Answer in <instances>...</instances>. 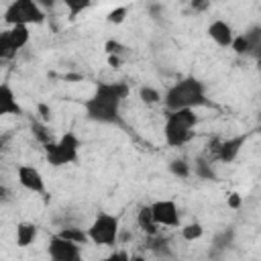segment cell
<instances>
[{"instance_id": "cell-1", "label": "cell", "mask_w": 261, "mask_h": 261, "mask_svg": "<svg viewBox=\"0 0 261 261\" xmlns=\"http://www.w3.org/2000/svg\"><path fill=\"white\" fill-rule=\"evenodd\" d=\"M128 94L130 88L124 82H96L92 96L84 100L86 116L100 124H122L120 106Z\"/></svg>"}, {"instance_id": "cell-2", "label": "cell", "mask_w": 261, "mask_h": 261, "mask_svg": "<svg viewBox=\"0 0 261 261\" xmlns=\"http://www.w3.org/2000/svg\"><path fill=\"white\" fill-rule=\"evenodd\" d=\"M167 112L173 110H184V108H198V106H206L208 98H206V88L204 84L196 77V75H186L179 82H175L173 86L167 88V92L161 96Z\"/></svg>"}, {"instance_id": "cell-3", "label": "cell", "mask_w": 261, "mask_h": 261, "mask_svg": "<svg viewBox=\"0 0 261 261\" xmlns=\"http://www.w3.org/2000/svg\"><path fill=\"white\" fill-rule=\"evenodd\" d=\"M196 124H198V114H196V110L184 108V110L167 112L165 124H163L165 143H167L169 147H184V145L192 139Z\"/></svg>"}, {"instance_id": "cell-4", "label": "cell", "mask_w": 261, "mask_h": 261, "mask_svg": "<svg viewBox=\"0 0 261 261\" xmlns=\"http://www.w3.org/2000/svg\"><path fill=\"white\" fill-rule=\"evenodd\" d=\"M80 147L82 141L73 130L63 133L57 141H51L45 145V159L51 167H63L69 163H75L80 157Z\"/></svg>"}, {"instance_id": "cell-5", "label": "cell", "mask_w": 261, "mask_h": 261, "mask_svg": "<svg viewBox=\"0 0 261 261\" xmlns=\"http://www.w3.org/2000/svg\"><path fill=\"white\" fill-rule=\"evenodd\" d=\"M118 232H120V220L118 216L108 214V212H100L86 230L88 241L100 247H112L118 239Z\"/></svg>"}, {"instance_id": "cell-6", "label": "cell", "mask_w": 261, "mask_h": 261, "mask_svg": "<svg viewBox=\"0 0 261 261\" xmlns=\"http://www.w3.org/2000/svg\"><path fill=\"white\" fill-rule=\"evenodd\" d=\"M4 20L10 27H14V24H24V27L41 24V22H45V10L35 0H14L4 10Z\"/></svg>"}, {"instance_id": "cell-7", "label": "cell", "mask_w": 261, "mask_h": 261, "mask_svg": "<svg viewBox=\"0 0 261 261\" xmlns=\"http://www.w3.org/2000/svg\"><path fill=\"white\" fill-rule=\"evenodd\" d=\"M47 255H49L51 261H84L82 247L67 241V239H61L59 234H53L49 239Z\"/></svg>"}, {"instance_id": "cell-8", "label": "cell", "mask_w": 261, "mask_h": 261, "mask_svg": "<svg viewBox=\"0 0 261 261\" xmlns=\"http://www.w3.org/2000/svg\"><path fill=\"white\" fill-rule=\"evenodd\" d=\"M247 143V135H237L224 141H212L210 143V153L214 159L222 161V163H230L237 159V155L241 153V149Z\"/></svg>"}, {"instance_id": "cell-9", "label": "cell", "mask_w": 261, "mask_h": 261, "mask_svg": "<svg viewBox=\"0 0 261 261\" xmlns=\"http://www.w3.org/2000/svg\"><path fill=\"white\" fill-rule=\"evenodd\" d=\"M149 208L157 226H179V210L173 200H157L149 204Z\"/></svg>"}, {"instance_id": "cell-10", "label": "cell", "mask_w": 261, "mask_h": 261, "mask_svg": "<svg viewBox=\"0 0 261 261\" xmlns=\"http://www.w3.org/2000/svg\"><path fill=\"white\" fill-rule=\"evenodd\" d=\"M16 179L24 190H29L33 194H45V190H47L45 177L35 165H18L16 167Z\"/></svg>"}, {"instance_id": "cell-11", "label": "cell", "mask_w": 261, "mask_h": 261, "mask_svg": "<svg viewBox=\"0 0 261 261\" xmlns=\"http://www.w3.org/2000/svg\"><path fill=\"white\" fill-rule=\"evenodd\" d=\"M208 37L218 45V47H230L232 39H234V31L232 27L222 20V18H216L208 24Z\"/></svg>"}, {"instance_id": "cell-12", "label": "cell", "mask_w": 261, "mask_h": 261, "mask_svg": "<svg viewBox=\"0 0 261 261\" xmlns=\"http://www.w3.org/2000/svg\"><path fill=\"white\" fill-rule=\"evenodd\" d=\"M8 114H22V108L16 100V94L12 90L10 84H0V118L2 116H8Z\"/></svg>"}, {"instance_id": "cell-13", "label": "cell", "mask_w": 261, "mask_h": 261, "mask_svg": "<svg viewBox=\"0 0 261 261\" xmlns=\"http://www.w3.org/2000/svg\"><path fill=\"white\" fill-rule=\"evenodd\" d=\"M37 239V226L33 222H18L16 224V234H14V241L20 249L33 245Z\"/></svg>"}, {"instance_id": "cell-14", "label": "cell", "mask_w": 261, "mask_h": 261, "mask_svg": "<svg viewBox=\"0 0 261 261\" xmlns=\"http://www.w3.org/2000/svg\"><path fill=\"white\" fill-rule=\"evenodd\" d=\"M6 33H8V39H10V45H12L14 51L22 49L29 43V39H31L29 27H24V24H14V27L6 29Z\"/></svg>"}, {"instance_id": "cell-15", "label": "cell", "mask_w": 261, "mask_h": 261, "mask_svg": "<svg viewBox=\"0 0 261 261\" xmlns=\"http://www.w3.org/2000/svg\"><path fill=\"white\" fill-rule=\"evenodd\" d=\"M137 224H139V228H141L143 232H147L149 237H155V234H157L159 226L153 222V216H151V208H149V204L139 208V212H137Z\"/></svg>"}, {"instance_id": "cell-16", "label": "cell", "mask_w": 261, "mask_h": 261, "mask_svg": "<svg viewBox=\"0 0 261 261\" xmlns=\"http://www.w3.org/2000/svg\"><path fill=\"white\" fill-rule=\"evenodd\" d=\"M202 237H204V226H202L200 222H190V224H186V226L181 228V239L188 241V243L198 241V239H202Z\"/></svg>"}, {"instance_id": "cell-17", "label": "cell", "mask_w": 261, "mask_h": 261, "mask_svg": "<svg viewBox=\"0 0 261 261\" xmlns=\"http://www.w3.org/2000/svg\"><path fill=\"white\" fill-rule=\"evenodd\" d=\"M57 234H59L61 239H67V241H71V243L80 245V247L88 241V234H86L82 228H63V230H59Z\"/></svg>"}, {"instance_id": "cell-18", "label": "cell", "mask_w": 261, "mask_h": 261, "mask_svg": "<svg viewBox=\"0 0 261 261\" xmlns=\"http://www.w3.org/2000/svg\"><path fill=\"white\" fill-rule=\"evenodd\" d=\"M63 6H65L67 12H69V18H75L80 12L88 10V8L92 6V2H90V0H63Z\"/></svg>"}, {"instance_id": "cell-19", "label": "cell", "mask_w": 261, "mask_h": 261, "mask_svg": "<svg viewBox=\"0 0 261 261\" xmlns=\"http://www.w3.org/2000/svg\"><path fill=\"white\" fill-rule=\"evenodd\" d=\"M14 55H16V51H14L12 45H10L8 33H6V31H0V61H4V59H12Z\"/></svg>"}, {"instance_id": "cell-20", "label": "cell", "mask_w": 261, "mask_h": 261, "mask_svg": "<svg viewBox=\"0 0 261 261\" xmlns=\"http://www.w3.org/2000/svg\"><path fill=\"white\" fill-rule=\"evenodd\" d=\"M169 171L175 175V177H188L190 175V163L188 161H184V159H173V161H169Z\"/></svg>"}, {"instance_id": "cell-21", "label": "cell", "mask_w": 261, "mask_h": 261, "mask_svg": "<svg viewBox=\"0 0 261 261\" xmlns=\"http://www.w3.org/2000/svg\"><path fill=\"white\" fill-rule=\"evenodd\" d=\"M31 128H33V133H35V137H37L39 143H43V145H49L51 143V135H49V130H47V126L43 122L33 120L31 122Z\"/></svg>"}, {"instance_id": "cell-22", "label": "cell", "mask_w": 261, "mask_h": 261, "mask_svg": "<svg viewBox=\"0 0 261 261\" xmlns=\"http://www.w3.org/2000/svg\"><path fill=\"white\" fill-rule=\"evenodd\" d=\"M139 96H141V100L145 104H157V102H161V94L155 88H151V86H143L139 90Z\"/></svg>"}, {"instance_id": "cell-23", "label": "cell", "mask_w": 261, "mask_h": 261, "mask_svg": "<svg viewBox=\"0 0 261 261\" xmlns=\"http://www.w3.org/2000/svg\"><path fill=\"white\" fill-rule=\"evenodd\" d=\"M196 173L202 179H216V173L212 169V163L210 161H204V159H198L196 161Z\"/></svg>"}, {"instance_id": "cell-24", "label": "cell", "mask_w": 261, "mask_h": 261, "mask_svg": "<svg viewBox=\"0 0 261 261\" xmlns=\"http://www.w3.org/2000/svg\"><path fill=\"white\" fill-rule=\"evenodd\" d=\"M230 47L234 49V53H237V55H245V53H249V51H251V49H249V41H247V37H245V35H234V39H232Z\"/></svg>"}, {"instance_id": "cell-25", "label": "cell", "mask_w": 261, "mask_h": 261, "mask_svg": "<svg viewBox=\"0 0 261 261\" xmlns=\"http://www.w3.org/2000/svg\"><path fill=\"white\" fill-rule=\"evenodd\" d=\"M126 12H128V6H118V8H114V10H110V12H108L106 20H108V22H112V24H120V22H124Z\"/></svg>"}, {"instance_id": "cell-26", "label": "cell", "mask_w": 261, "mask_h": 261, "mask_svg": "<svg viewBox=\"0 0 261 261\" xmlns=\"http://www.w3.org/2000/svg\"><path fill=\"white\" fill-rule=\"evenodd\" d=\"M104 47H106V53H108V55H120V53H122V45H120L118 41H112V39H110V41H106Z\"/></svg>"}, {"instance_id": "cell-27", "label": "cell", "mask_w": 261, "mask_h": 261, "mask_svg": "<svg viewBox=\"0 0 261 261\" xmlns=\"http://www.w3.org/2000/svg\"><path fill=\"white\" fill-rule=\"evenodd\" d=\"M128 257H130V255H128L126 251H114V253H110L104 261H128Z\"/></svg>"}, {"instance_id": "cell-28", "label": "cell", "mask_w": 261, "mask_h": 261, "mask_svg": "<svg viewBox=\"0 0 261 261\" xmlns=\"http://www.w3.org/2000/svg\"><path fill=\"white\" fill-rule=\"evenodd\" d=\"M10 196H12V192H10L4 184H0V202H10V200H12Z\"/></svg>"}, {"instance_id": "cell-29", "label": "cell", "mask_w": 261, "mask_h": 261, "mask_svg": "<svg viewBox=\"0 0 261 261\" xmlns=\"http://www.w3.org/2000/svg\"><path fill=\"white\" fill-rule=\"evenodd\" d=\"M228 206L230 208H239L241 206V196L239 194H230L228 196Z\"/></svg>"}, {"instance_id": "cell-30", "label": "cell", "mask_w": 261, "mask_h": 261, "mask_svg": "<svg viewBox=\"0 0 261 261\" xmlns=\"http://www.w3.org/2000/svg\"><path fill=\"white\" fill-rule=\"evenodd\" d=\"M39 112H41V116L47 120L49 118V106L47 104H39Z\"/></svg>"}, {"instance_id": "cell-31", "label": "cell", "mask_w": 261, "mask_h": 261, "mask_svg": "<svg viewBox=\"0 0 261 261\" xmlns=\"http://www.w3.org/2000/svg\"><path fill=\"white\" fill-rule=\"evenodd\" d=\"M108 63H110L112 67H118V65H120V57H118V55H110V57H108Z\"/></svg>"}, {"instance_id": "cell-32", "label": "cell", "mask_w": 261, "mask_h": 261, "mask_svg": "<svg viewBox=\"0 0 261 261\" xmlns=\"http://www.w3.org/2000/svg\"><path fill=\"white\" fill-rule=\"evenodd\" d=\"M128 261H145V257L143 255H130Z\"/></svg>"}, {"instance_id": "cell-33", "label": "cell", "mask_w": 261, "mask_h": 261, "mask_svg": "<svg viewBox=\"0 0 261 261\" xmlns=\"http://www.w3.org/2000/svg\"><path fill=\"white\" fill-rule=\"evenodd\" d=\"M4 143H6V139L0 137V153H2V149H4Z\"/></svg>"}]
</instances>
